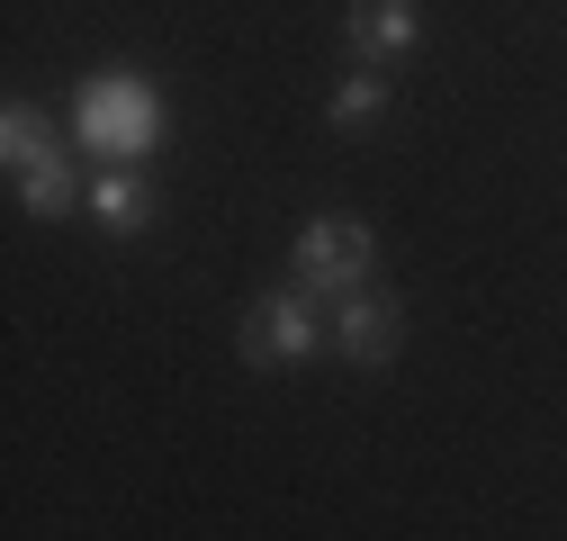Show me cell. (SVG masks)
I'll use <instances>...</instances> for the list:
<instances>
[{"label":"cell","mask_w":567,"mask_h":541,"mask_svg":"<svg viewBox=\"0 0 567 541\" xmlns=\"http://www.w3.org/2000/svg\"><path fill=\"white\" fill-rule=\"evenodd\" d=\"M73 135H82L100 163H145L163 145V91L145 73H100L73 100Z\"/></svg>","instance_id":"cell-1"},{"label":"cell","mask_w":567,"mask_h":541,"mask_svg":"<svg viewBox=\"0 0 567 541\" xmlns=\"http://www.w3.org/2000/svg\"><path fill=\"white\" fill-rule=\"evenodd\" d=\"M235 353H244V370H298V361H316L324 353V316H316V289H261L252 307H244V334H235Z\"/></svg>","instance_id":"cell-2"},{"label":"cell","mask_w":567,"mask_h":541,"mask_svg":"<svg viewBox=\"0 0 567 541\" xmlns=\"http://www.w3.org/2000/svg\"><path fill=\"white\" fill-rule=\"evenodd\" d=\"M370 262H379V244H370V226H361V217H316V226L298 235V253H289L298 289H316V298L361 289V280H370Z\"/></svg>","instance_id":"cell-3"},{"label":"cell","mask_w":567,"mask_h":541,"mask_svg":"<svg viewBox=\"0 0 567 541\" xmlns=\"http://www.w3.org/2000/svg\"><path fill=\"white\" fill-rule=\"evenodd\" d=\"M324 344L351 361V370H388L396 361V344H405V307L388 298V289H342L333 298V316H324Z\"/></svg>","instance_id":"cell-4"},{"label":"cell","mask_w":567,"mask_h":541,"mask_svg":"<svg viewBox=\"0 0 567 541\" xmlns=\"http://www.w3.org/2000/svg\"><path fill=\"white\" fill-rule=\"evenodd\" d=\"M423 45V10L414 0H351L342 10V54L361 63V73H388V63H405Z\"/></svg>","instance_id":"cell-5"},{"label":"cell","mask_w":567,"mask_h":541,"mask_svg":"<svg viewBox=\"0 0 567 541\" xmlns=\"http://www.w3.org/2000/svg\"><path fill=\"white\" fill-rule=\"evenodd\" d=\"M91 217H100L109 235H145V226H154V190H145V172H135V163H109V172L91 181Z\"/></svg>","instance_id":"cell-6"},{"label":"cell","mask_w":567,"mask_h":541,"mask_svg":"<svg viewBox=\"0 0 567 541\" xmlns=\"http://www.w3.org/2000/svg\"><path fill=\"white\" fill-rule=\"evenodd\" d=\"M0 163H10L19 181L28 172H45V163H63V145H54V126L28 109V100H10V109H0Z\"/></svg>","instance_id":"cell-7"},{"label":"cell","mask_w":567,"mask_h":541,"mask_svg":"<svg viewBox=\"0 0 567 541\" xmlns=\"http://www.w3.org/2000/svg\"><path fill=\"white\" fill-rule=\"evenodd\" d=\"M324 118H333L342 135H370V126L388 118V82H379V73H342V82L324 91Z\"/></svg>","instance_id":"cell-8"},{"label":"cell","mask_w":567,"mask_h":541,"mask_svg":"<svg viewBox=\"0 0 567 541\" xmlns=\"http://www.w3.org/2000/svg\"><path fill=\"white\" fill-rule=\"evenodd\" d=\"M19 208L28 217H73V208H91V190H73V163H45V172L19 181Z\"/></svg>","instance_id":"cell-9"}]
</instances>
